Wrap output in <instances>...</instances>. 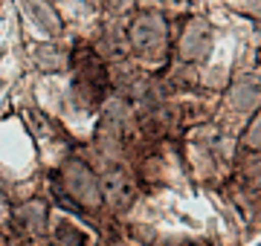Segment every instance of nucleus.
I'll return each mask as SVG.
<instances>
[{
  "label": "nucleus",
  "instance_id": "nucleus-4",
  "mask_svg": "<svg viewBox=\"0 0 261 246\" xmlns=\"http://www.w3.org/2000/svg\"><path fill=\"white\" fill-rule=\"evenodd\" d=\"M64 186L75 197V206H99L102 203V189L90 168L84 162H70L64 168Z\"/></svg>",
  "mask_w": 261,
  "mask_h": 246
},
{
  "label": "nucleus",
  "instance_id": "nucleus-5",
  "mask_svg": "<svg viewBox=\"0 0 261 246\" xmlns=\"http://www.w3.org/2000/svg\"><path fill=\"white\" fill-rule=\"evenodd\" d=\"M209 49H212V32L206 26V20H189V26L180 35V58L183 61H200V58L209 55Z\"/></svg>",
  "mask_w": 261,
  "mask_h": 246
},
{
  "label": "nucleus",
  "instance_id": "nucleus-6",
  "mask_svg": "<svg viewBox=\"0 0 261 246\" xmlns=\"http://www.w3.org/2000/svg\"><path fill=\"white\" fill-rule=\"evenodd\" d=\"M258 99H261V87L258 84H250V81H244V84H238L232 90V104H235V107H241V110L255 107Z\"/></svg>",
  "mask_w": 261,
  "mask_h": 246
},
{
  "label": "nucleus",
  "instance_id": "nucleus-1",
  "mask_svg": "<svg viewBox=\"0 0 261 246\" xmlns=\"http://www.w3.org/2000/svg\"><path fill=\"white\" fill-rule=\"evenodd\" d=\"M73 78L75 93L82 96V102L87 107L102 102L105 90H108V70L93 49H75L73 52Z\"/></svg>",
  "mask_w": 261,
  "mask_h": 246
},
{
  "label": "nucleus",
  "instance_id": "nucleus-2",
  "mask_svg": "<svg viewBox=\"0 0 261 246\" xmlns=\"http://www.w3.org/2000/svg\"><path fill=\"white\" fill-rule=\"evenodd\" d=\"M128 35H130V47L137 49L142 58L157 61V58L166 55L168 29H166L163 15H157V12H140V15H134V20H130V26H128Z\"/></svg>",
  "mask_w": 261,
  "mask_h": 246
},
{
  "label": "nucleus",
  "instance_id": "nucleus-8",
  "mask_svg": "<svg viewBox=\"0 0 261 246\" xmlns=\"http://www.w3.org/2000/svg\"><path fill=\"white\" fill-rule=\"evenodd\" d=\"M20 220L32 232H41L44 229V203H27V206L20 208Z\"/></svg>",
  "mask_w": 261,
  "mask_h": 246
},
{
  "label": "nucleus",
  "instance_id": "nucleus-3",
  "mask_svg": "<svg viewBox=\"0 0 261 246\" xmlns=\"http://www.w3.org/2000/svg\"><path fill=\"white\" fill-rule=\"evenodd\" d=\"M99 189H102V200L108 203L111 208H128L134 206V200H137V186H134V177L128 174V168H122V165H113V168L105 171L102 182H99Z\"/></svg>",
  "mask_w": 261,
  "mask_h": 246
},
{
  "label": "nucleus",
  "instance_id": "nucleus-7",
  "mask_svg": "<svg viewBox=\"0 0 261 246\" xmlns=\"http://www.w3.org/2000/svg\"><path fill=\"white\" fill-rule=\"evenodd\" d=\"M56 240L61 246H90L87 232L75 229L73 223H58V226H56Z\"/></svg>",
  "mask_w": 261,
  "mask_h": 246
},
{
  "label": "nucleus",
  "instance_id": "nucleus-9",
  "mask_svg": "<svg viewBox=\"0 0 261 246\" xmlns=\"http://www.w3.org/2000/svg\"><path fill=\"white\" fill-rule=\"evenodd\" d=\"M244 145H247L250 151H261V110L255 113L252 125L247 128V133H244Z\"/></svg>",
  "mask_w": 261,
  "mask_h": 246
}]
</instances>
